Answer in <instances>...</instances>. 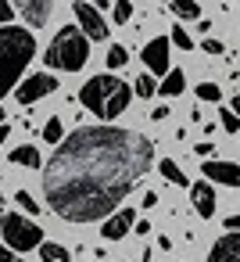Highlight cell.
Segmentation results:
<instances>
[{
  "label": "cell",
  "instance_id": "7c38bea8",
  "mask_svg": "<svg viewBox=\"0 0 240 262\" xmlns=\"http://www.w3.org/2000/svg\"><path fill=\"white\" fill-rule=\"evenodd\" d=\"M190 201H194V212H197L201 219H211V215H215V208H219L215 187H211V183H204V180L190 187Z\"/></svg>",
  "mask_w": 240,
  "mask_h": 262
},
{
  "label": "cell",
  "instance_id": "ba28073f",
  "mask_svg": "<svg viewBox=\"0 0 240 262\" xmlns=\"http://www.w3.org/2000/svg\"><path fill=\"white\" fill-rule=\"evenodd\" d=\"M140 58H143V65H147V76L154 79V76H165L172 65H169V40L165 36H154L151 43H143V51H140Z\"/></svg>",
  "mask_w": 240,
  "mask_h": 262
},
{
  "label": "cell",
  "instance_id": "f1b7e54d",
  "mask_svg": "<svg viewBox=\"0 0 240 262\" xmlns=\"http://www.w3.org/2000/svg\"><path fill=\"white\" fill-rule=\"evenodd\" d=\"M151 230H154V226H151L147 219H136V223H133V233H140V237H147Z\"/></svg>",
  "mask_w": 240,
  "mask_h": 262
},
{
  "label": "cell",
  "instance_id": "1f68e13d",
  "mask_svg": "<svg viewBox=\"0 0 240 262\" xmlns=\"http://www.w3.org/2000/svg\"><path fill=\"white\" fill-rule=\"evenodd\" d=\"M194 151H197V155H201V158H208V155H211V151H215V144H194Z\"/></svg>",
  "mask_w": 240,
  "mask_h": 262
},
{
  "label": "cell",
  "instance_id": "603a6c76",
  "mask_svg": "<svg viewBox=\"0 0 240 262\" xmlns=\"http://www.w3.org/2000/svg\"><path fill=\"white\" fill-rule=\"evenodd\" d=\"M104 61H108V69H122V65L129 61V54H126V47H122V43H111V47H108V58H104Z\"/></svg>",
  "mask_w": 240,
  "mask_h": 262
},
{
  "label": "cell",
  "instance_id": "83f0119b",
  "mask_svg": "<svg viewBox=\"0 0 240 262\" xmlns=\"http://www.w3.org/2000/svg\"><path fill=\"white\" fill-rule=\"evenodd\" d=\"M11 18H15V8L0 0V26H11Z\"/></svg>",
  "mask_w": 240,
  "mask_h": 262
},
{
  "label": "cell",
  "instance_id": "3957f363",
  "mask_svg": "<svg viewBox=\"0 0 240 262\" xmlns=\"http://www.w3.org/2000/svg\"><path fill=\"white\" fill-rule=\"evenodd\" d=\"M129 101H133V90L126 86V79H118L111 72L86 79L83 90H79V104L97 119H118L129 108Z\"/></svg>",
  "mask_w": 240,
  "mask_h": 262
},
{
  "label": "cell",
  "instance_id": "30bf717a",
  "mask_svg": "<svg viewBox=\"0 0 240 262\" xmlns=\"http://www.w3.org/2000/svg\"><path fill=\"white\" fill-rule=\"evenodd\" d=\"M204 183H222V187H240V165L236 162H204L201 165Z\"/></svg>",
  "mask_w": 240,
  "mask_h": 262
},
{
  "label": "cell",
  "instance_id": "6da1fadb",
  "mask_svg": "<svg viewBox=\"0 0 240 262\" xmlns=\"http://www.w3.org/2000/svg\"><path fill=\"white\" fill-rule=\"evenodd\" d=\"M154 144L118 126H79L43 162V194L68 223H104L151 172Z\"/></svg>",
  "mask_w": 240,
  "mask_h": 262
},
{
  "label": "cell",
  "instance_id": "e0dca14e",
  "mask_svg": "<svg viewBox=\"0 0 240 262\" xmlns=\"http://www.w3.org/2000/svg\"><path fill=\"white\" fill-rule=\"evenodd\" d=\"M158 172H161V176H165L169 183H176V187H190L186 172H183V169H179V165H176L172 158H161V162H158Z\"/></svg>",
  "mask_w": 240,
  "mask_h": 262
},
{
  "label": "cell",
  "instance_id": "836d02e7",
  "mask_svg": "<svg viewBox=\"0 0 240 262\" xmlns=\"http://www.w3.org/2000/svg\"><path fill=\"white\" fill-rule=\"evenodd\" d=\"M8 137H11V129H8V126H0V147L8 144Z\"/></svg>",
  "mask_w": 240,
  "mask_h": 262
},
{
  "label": "cell",
  "instance_id": "4316f807",
  "mask_svg": "<svg viewBox=\"0 0 240 262\" xmlns=\"http://www.w3.org/2000/svg\"><path fill=\"white\" fill-rule=\"evenodd\" d=\"M201 51H204V54H226V47H222L219 40H211V36H208V40L201 43Z\"/></svg>",
  "mask_w": 240,
  "mask_h": 262
},
{
  "label": "cell",
  "instance_id": "ac0fdd59",
  "mask_svg": "<svg viewBox=\"0 0 240 262\" xmlns=\"http://www.w3.org/2000/svg\"><path fill=\"white\" fill-rule=\"evenodd\" d=\"M40 258H43V262H72L68 248H61V244H54V241H43V244H40Z\"/></svg>",
  "mask_w": 240,
  "mask_h": 262
},
{
  "label": "cell",
  "instance_id": "8fae6325",
  "mask_svg": "<svg viewBox=\"0 0 240 262\" xmlns=\"http://www.w3.org/2000/svg\"><path fill=\"white\" fill-rule=\"evenodd\" d=\"M15 15H22L26 29H40L54 15V4H51V0H22V4L15 8Z\"/></svg>",
  "mask_w": 240,
  "mask_h": 262
},
{
  "label": "cell",
  "instance_id": "277c9868",
  "mask_svg": "<svg viewBox=\"0 0 240 262\" xmlns=\"http://www.w3.org/2000/svg\"><path fill=\"white\" fill-rule=\"evenodd\" d=\"M43 61L58 72H83L90 61V40L79 33V26H65L58 29V36L47 43Z\"/></svg>",
  "mask_w": 240,
  "mask_h": 262
},
{
  "label": "cell",
  "instance_id": "7402d4cb",
  "mask_svg": "<svg viewBox=\"0 0 240 262\" xmlns=\"http://www.w3.org/2000/svg\"><path fill=\"white\" fill-rule=\"evenodd\" d=\"M111 18H115V26H126L133 18V4H129V0H115V4H111Z\"/></svg>",
  "mask_w": 240,
  "mask_h": 262
},
{
  "label": "cell",
  "instance_id": "d4e9b609",
  "mask_svg": "<svg viewBox=\"0 0 240 262\" xmlns=\"http://www.w3.org/2000/svg\"><path fill=\"white\" fill-rule=\"evenodd\" d=\"M219 122H222V129L233 137V133H240V119H236V112H229V108H219Z\"/></svg>",
  "mask_w": 240,
  "mask_h": 262
},
{
  "label": "cell",
  "instance_id": "9c48e42d",
  "mask_svg": "<svg viewBox=\"0 0 240 262\" xmlns=\"http://www.w3.org/2000/svg\"><path fill=\"white\" fill-rule=\"evenodd\" d=\"M133 223H136V212H133L129 205H122V208H115V212L101 223V237H104V241H122L126 233H133Z\"/></svg>",
  "mask_w": 240,
  "mask_h": 262
},
{
  "label": "cell",
  "instance_id": "ffe728a7",
  "mask_svg": "<svg viewBox=\"0 0 240 262\" xmlns=\"http://www.w3.org/2000/svg\"><path fill=\"white\" fill-rule=\"evenodd\" d=\"M129 90H133L136 97H154V90H158V83H154V79H151V76L143 72V76H136V83H133Z\"/></svg>",
  "mask_w": 240,
  "mask_h": 262
},
{
  "label": "cell",
  "instance_id": "7a4b0ae2",
  "mask_svg": "<svg viewBox=\"0 0 240 262\" xmlns=\"http://www.w3.org/2000/svg\"><path fill=\"white\" fill-rule=\"evenodd\" d=\"M33 54H36V40H33L29 29L0 26V101L11 94V86H18Z\"/></svg>",
  "mask_w": 240,
  "mask_h": 262
},
{
  "label": "cell",
  "instance_id": "4fadbf2b",
  "mask_svg": "<svg viewBox=\"0 0 240 262\" xmlns=\"http://www.w3.org/2000/svg\"><path fill=\"white\" fill-rule=\"evenodd\" d=\"M204 262H240V233H222Z\"/></svg>",
  "mask_w": 240,
  "mask_h": 262
},
{
  "label": "cell",
  "instance_id": "d6a6232c",
  "mask_svg": "<svg viewBox=\"0 0 240 262\" xmlns=\"http://www.w3.org/2000/svg\"><path fill=\"white\" fill-rule=\"evenodd\" d=\"M140 205H143V208H154V205H158V194H154V190H147V194H143V201H140Z\"/></svg>",
  "mask_w": 240,
  "mask_h": 262
},
{
  "label": "cell",
  "instance_id": "e575fe53",
  "mask_svg": "<svg viewBox=\"0 0 240 262\" xmlns=\"http://www.w3.org/2000/svg\"><path fill=\"white\" fill-rule=\"evenodd\" d=\"M4 115H8V112H4V108H0V126H4Z\"/></svg>",
  "mask_w": 240,
  "mask_h": 262
},
{
  "label": "cell",
  "instance_id": "f546056e",
  "mask_svg": "<svg viewBox=\"0 0 240 262\" xmlns=\"http://www.w3.org/2000/svg\"><path fill=\"white\" fill-rule=\"evenodd\" d=\"M0 262H26V258H18L15 251H8L4 244H0Z\"/></svg>",
  "mask_w": 240,
  "mask_h": 262
},
{
  "label": "cell",
  "instance_id": "44dd1931",
  "mask_svg": "<svg viewBox=\"0 0 240 262\" xmlns=\"http://www.w3.org/2000/svg\"><path fill=\"white\" fill-rule=\"evenodd\" d=\"M15 201H18V208L26 212V219H29V215H40V201H36L29 190H18V194H15Z\"/></svg>",
  "mask_w": 240,
  "mask_h": 262
},
{
  "label": "cell",
  "instance_id": "5b68a950",
  "mask_svg": "<svg viewBox=\"0 0 240 262\" xmlns=\"http://www.w3.org/2000/svg\"><path fill=\"white\" fill-rule=\"evenodd\" d=\"M0 233H4L0 244H4L8 251H33V248L43 244L40 223H33V219H26L18 212H4V215H0Z\"/></svg>",
  "mask_w": 240,
  "mask_h": 262
},
{
  "label": "cell",
  "instance_id": "d6986e66",
  "mask_svg": "<svg viewBox=\"0 0 240 262\" xmlns=\"http://www.w3.org/2000/svg\"><path fill=\"white\" fill-rule=\"evenodd\" d=\"M43 140H47V144H61V140H65V126H61L58 115L47 119V126H43Z\"/></svg>",
  "mask_w": 240,
  "mask_h": 262
},
{
  "label": "cell",
  "instance_id": "52a82bcc",
  "mask_svg": "<svg viewBox=\"0 0 240 262\" xmlns=\"http://www.w3.org/2000/svg\"><path fill=\"white\" fill-rule=\"evenodd\" d=\"M58 90V79L54 76H47V72H33L18 90H15V97H18V104H36L40 97H51Z\"/></svg>",
  "mask_w": 240,
  "mask_h": 262
},
{
  "label": "cell",
  "instance_id": "5bb4252c",
  "mask_svg": "<svg viewBox=\"0 0 240 262\" xmlns=\"http://www.w3.org/2000/svg\"><path fill=\"white\" fill-rule=\"evenodd\" d=\"M183 86H186L183 69H169V72L161 76V83H158V90H154V94H161V97H179V94H183Z\"/></svg>",
  "mask_w": 240,
  "mask_h": 262
},
{
  "label": "cell",
  "instance_id": "cb8c5ba5",
  "mask_svg": "<svg viewBox=\"0 0 240 262\" xmlns=\"http://www.w3.org/2000/svg\"><path fill=\"white\" fill-rule=\"evenodd\" d=\"M197 97L219 104V101H222V86H219V83H201V86H197Z\"/></svg>",
  "mask_w": 240,
  "mask_h": 262
},
{
  "label": "cell",
  "instance_id": "2e32d148",
  "mask_svg": "<svg viewBox=\"0 0 240 262\" xmlns=\"http://www.w3.org/2000/svg\"><path fill=\"white\" fill-rule=\"evenodd\" d=\"M169 11H172L179 22H194V18H201V4H197V0H172Z\"/></svg>",
  "mask_w": 240,
  "mask_h": 262
},
{
  "label": "cell",
  "instance_id": "4dcf8cb0",
  "mask_svg": "<svg viewBox=\"0 0 240 262\" xmlns=\"http://www.w3.org/2000/svg\"><path fill=\"white\" fill-rule=\"evenodd\" d=\"M151 119H154V122H165V119H169V108H165V104H158V108L151 112Z\"/></svg>",
  "mask_w": 240,
  "mask_h": 262
},
{
  "label": "cell",
  "instance_id": "9a60e30c",
  "mask_svg": "<svg viewBox=\"0 0 240 262\" xmlns=\"http://www.w3.org/2000/svg\"><path fill=\"white\" fill-rule=\"evenodd\" d=\"M11 165L40 169V165H43V162H40V147H36V144H22V147H15V151H11Z\"/></svg>",
  "mask_w": 240,
  "mask_h": 262
},
{
  "label": "cell",
  "instance_id": "8992f818",
  "mask_svg": "<svg viewBox=\"0 0 240 262\" xmlns=\"http://www.w3.org/2000/svg\"><path fill=\"white\" fill-rule=\"evenodd\" d=\"M72 11H76V22H79V33L86 36V40H108L111 36V26L104 22V15L101 11H93V4H83V0H79V4H72Z\"/></svg>",
  "mask_w": 240,
  "mask_h": 262
},
{
  "label": "cell",
  "instance_id": "484cf974",
  "mask_svg": "<svg viewBox=\"0 0 240 262\" xmlns=\"http://www.w3.org/2000/svg\"><path fill=\"white\" fill-rule=\"evenodd\" d=\"M172 43H176L179 51H190V47H194V40H190V33H186L183 26H176V29H172V40H169V47H172Z\"/></svg>",
  "mask_w": 240,
  "mask_h": 262
}]
</instances>
